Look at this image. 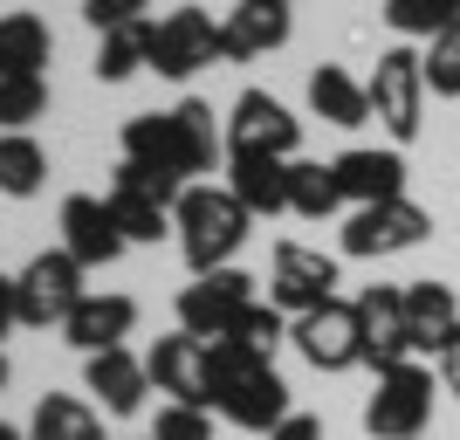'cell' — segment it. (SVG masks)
Here are the masks:
<instances>
[{
    "instance_id": "19",
    "label": "cell",
    "mask_w": 460,
    "mask_h": 440,
    "mask_svg": "<svg viewBox=\"0 0 460 440\" xmlns=\"http://www.w3.org/2000/svg\"><path fill=\"white\" fill-rule=\"evenodd\" d=\"M83 385L96 392V406L103 413H137L145 406V392H152V372H145V358H131V351H96V358H83Z\"/></svg>"
},
{
    "instance_id": "15",
    "label": "cell",
    "mask_w": 460,
    "mask_h": 440,
    "mask_svg": "<svg viewBox=\"0 0 460 440\" xmlns=\"http://www.w3.org/2000/svg\"><path fill=\"white\" fill-rule=\"evenodd\" d=\"M62 248L76 255L83 268H111L131 241H124V228H117L111 200H96V193H69V200H62Z\"/></svg>"
},
{
    "instance_id": "31",
    "label": "cell",
    "mask_w": 460,
    "mask_h": 440,
    "mask_svg": "<svg viewBox=\"0 0 460 440\" xmlns=\"http://www.w3.org/2000/svg\"><path fill=\"white\" fill-rule=\"evenodd\" d=\"M420 62H426V90H433V96H460V21L426 41Z\"/></svg>"
},
{
    "instance_id": "32",
    "label": "cell",
    "mask_w": 460,
    "mask_h": 440,
    "mask_svg": "<svg viewBox=\"0 0 460 440\" xmlns=\"http://www.w3.org/2000/svg\"><path fill=\"white\" fill-rule=\"evenodd\" d=\"M152 440H213L207 406H158V427H152Z\"/></svg>"
},
{
    "instance_id": "9",
    "label": "cell",
    "mask_w": 460,
    "mask_h": 440,
    "mask_svg": "<svg viewBox=\"0 0 460 440\" xmlns=\"http://www.w3.org/2000/svg\"><path fill=\"white\" fill-rule=\"evenodd\" d=\"M261 303L254 296V275H241V268H213V275H199V283L179 289V330H192L199 345H213V337H234V324H241V310Z\"/></svg>"
},
{
    "instance_id": "13",
    "label": "cell",
    "mask_w": 460,
    "mask_h": 440,
    "mask_svg": "<svg viewBox=\"0 0 460 440\" xmlns=\"http://www.w3.org/2000/svg\"><path fill=\"white\" fill-rule=\"evenodd\" d=\"M337 296V255L323 248H303V241H275V262H269V303L282 317H303V310L330 303Z\"/></svg>"
},
{
    "instance_id": "2",
    "label": "cell",
    "mask_w": 460,
    "mask_h": 440,
    "mask_svg": "<svg viewBox=\"0 0 460 440\" xmlns=\"http://www.w3.org/2000/svg\"><path fill=\"white\" fill-rule=\"evenodd\" d=\"M207 392H213V413L234 420L241 434H269V427H282L296 413L275 358L248 351L241 337H213L207 345Z\"/></svg>"
},
{
    "instance_id": "5",
    "label": "cell",
    "mask_w": 460,
    "mask_h": 440,
    "mask_svg": "<svg viewBox=\"0 0 460 440\" xmlns=\"http://www.w3.org/2000/svg\"><path fill=\"white\" fill-rule=\"evenodd\" d=\"M433 379L440 372H426L412 358L378 372V392L365 400V434L371 440H420L426 420H433Z\"/></svg>"
},
{
    "instance_id": "23",
    "label": "cell",
    "mask_w": 460,
    "mask_h": 440,
    "mask_svg": "<svg viewBox=\"0 0 460 440\" xmlns=\"http://www.w3.org/2000/svg\"><path fill=\"white\" fill-rule=\"evenodd\" d=\"M227 193L248 213H288V158H227Z\"/></svg>"
},
{
    "instance_id": "20",
    "label": "cell",
    "mask_w": 460,
    "mask_h": 440,
    "mask_svg": "<svg viewBox=\"0 0 460 440\" xmlns=\"http://www.w3.org/2000/svg\"><path fill=\"white\" fill-rule=\"evenodd\" d=\"M131 324H137V303L131 296H83L76 310H69V324H62V337L83 351V358H96V351H117L124 337H131Z\"/></svg>"
},
{
    "instance_id": "33",
    "label": "cell",
    "mask_w": 460,
    "mask_h": 440,
    "mask_svg": "<svg viewBox=\"0 0 460 440\" xmlns=\"http://www.w3.org/2000/svg\"><path fill=\"white\" fill-rule=\"evenodd\" d=\"M145 7H152V0H83V21H90L96 35H111L124 21H145Z\"/></svg>"
},
{
    "instance_id": "41",
    "label": "cell",
    "mask_w": 460,
    "mask_h": 440,
    "mask_svg": "<svg viewBox=\"0 0 460 440\" xmlns=\"http://www.w3.org/2000/svg\"><path fill=\"white\" fill-rule=\"evenodd\" d=\"M145 440H152V434H145Z\"/></svg>"
},
{
    "instance_id": "35",
    "label": "cell",
    "mask_w": 460,
    "mask_h": 440,
    "mask_svg": "<svg viewBox=\"0 0 460 440\" xmlns=\"http://www.w3.org/2000/svg\"><path fill=\"white\" fill-rule=\"evenodd\" d=\"M433 372H440V392H454V400H460V330L447 337V351L433 358Z\"/></svg>"
},
{
    "instance_id": "17",
    "label": "cell",
    "mask_w": 460,
    "mask_h": 440,
    "mask_svg": "<svg viewBox=\"0 0 460 440\" xmlns=\"http://www.w3.org/2000/svg\"><path fill=\"white\" fill-rule=\"evenodd\" d=\"M145 372H152L158 392H172V406H213V392H207V345H199L192 330L158 337V345L145 351Z\"/></svg>"
},
{
    "instance_id": "7",
    "label": "cell",
    "mask_w": 460,
    "mask_h": 440,
    "mask_svg": "<svg viewBox=\"0 0 460 440\" xmlns=\"http://www.w3.org/2000/svg\"><path fill=\"white\" fill-rule=\"evenodd\" d=\"M179 193L172 179H158L145 173V166H131V158H117V173H111V213H117V228H124V241H158V234H172V207H179Z\"/></svg>"
},
{
    "instance_id": "6",
    "label": "cell",
    "mask_w": 460,
    "mask_h": 440,
    "mask_svg": "<svg viewBox=\"0 0 460 440\" xmlns=\"http://www.w3.org/2000/svg\"><path fill=\"white\" fill-rule=\"evenodd\" d=\"M83 262L69 248H41L35 262L14 275V303H21V324L28 330H49V324H69V310L83 303Z\"/></svg>"
},
{
    "instance_id": "10",
    "label": "cell",
    "mask_w": 460,
    "mask_h": 440,
    "mask_svg": "<svg viewBox=\"0 0 460 440\" xmlns=\"http://www.w3.org/2000/svg\"><path fill=\"white\" fill-rule=\"evenodd\" d=\"M288 345L303 351L316 372H350V364H365V337H358V303L330 296V303L303 310V317H288Z\"/></svg>"
},
{
    "instance_id": "25",
    "label": "cell",
    "mask_w": 460,
    "mask_h": 440,
    "mask_svg": "<svg viewBox=\"0 0 460 440\" xmlns=\"http://www.w3.org/2000/svg\"><path fill=\"white\" fill-rule=\"evenodd\" d=\"M56 35L41 14H0V76H41Z\"/></svg>"
},
{
    "instance_id": "8",
    "label": "cell",
    "mask_w": 460,
    "mask_h": 440,
    "mask_svg": "<svg viewBox=\"0 0 460 440\" xmlns=\"http://www.w3.org/2000/svg\"><path fill=\"white\" fill-rule=\"evenodd\" d=\"M303 145V117H288L269 90H241L227 111V158H296Z\"/></svg>"
},
{
    "instance_id": "3",
    "label": "cell",
    "mask_w": 460,
    "mask_h": 440,
    "mask_svg": "<svg viewBox=\"0 0 460 440\" xmlns=\"http://www.w3.org/2000/svg\"><path fill=\"white\" fill-rule=\"evenodd\" d=\"M248 220H254V213L241 207L227 186H213V179L186 186V193H179V207H172V228H179V255H186V268H192V275L234 268V255H241V241H248Z\"/></svg>"
},
{
    "instance_id": "38",
    "label": "cell",
    "mask_w": 460,
    "mask_h": 440,
    "mask_svg": "<svg viewBox=\"0 0 460 440\" xmlns=\"http://www.w3.org/2000/svg\"><path fill=\"white\" fill-rule=\"evenodd\" d=\"M0 385H7V358H0Z\"/></svg>"
},
{
    "instance_id": "4",
    "label": "cell",
    "mask_w": 460,
    "mask_h": 440,
    "mask_svg": "<svg viewBox=\"0 0 460 440\" xmlns=\"http://www.w3.org/2000/svg\"><path fill=\"white\" fill-rule=\"evenodd\" d=\"M365 96H371V117H378L385 131H392V145H412L420 138V124H426V62H420V49H385L378 56V69H371V83H365Z\"/></svg>"
},
{
    "instance_id": "29",
    "label": "cell",
    "mask_w": 460,
    "mask_h": 440,
    "mask_svg": "<svg viewBox=\"0 0 460 440\" xmlns=\"http://www.w3.org/2000/svg\"><path fill=\"white\" fill-rule=\"evenodd\" d=\"M385 21H392V35H405V41H433L440 28L460 21V0H385Z\"/></svg>"
},
{
    "instance_id": "37",
    "label": "cell",
    "mask_w": 460,
    "mask_h": 440,
    "mask_svg": "<svg viewBox=\"0 0 460 440\" xmlns=\"http://www.w3.org/2000/svg\"><path fill=\"white\" fill-rule=\"evenodd\" d=\"M0 440H21V434H14V427H7V420H0Z\"/></svg>"
},
{
    "instance_id": "40",
    "label": "cell",
    "mask_w": 460,
    "mask_h": 440,
    "mask_svg": "<svg viewBox=\"0 0 460 440\" xmlns=\"http://www.w3.org/2000/svg\"><path fill=\"white\" fill-rule=\"evenodd\" d=\"M420 440H433V434H420Z\"/></svg>"
},
{
    "instance_id": "24",
    "label": "cell",
    "mask_w": 460,
    "mask_h": 440,
    "mask_svg": "<svg viewBox=\"0 0 460 440\" xmlns=\"http://www.w3.org/2000/svg\"><path fill=\"white\" fill-rule=\"evenodd\" d=\"M28 440H103V413L90 400H76V392H41Z\"/></svg>"
},
{
    "instance_id": "1",
    "label": "cell",
    "mask_w": 460,
    "mask_h": 440,
    "mask_svg": "<svg viewBox=\"0 0 460 440\" xmlns=\"http://www.w3.org/2000/svg\"><path fill=\"white\" fill-rule=\"evenodd\" d=\"M124 158L158 179H172V186H199L207 173L227 166V124H213V103L186 96L172 111L131 117L124 124Z\"/></svg>"
},
{
    "instance_id": "30",
    "label": "cell",
    "mask_w": 460,
    "mask_h": 440,
    "mask_svg": "<svg viewBox=\"0 0 460 440\" xmlns=\"http://www.w3.org/2000/svg\"><path fill=\"white\" fill-rule=\"evenodd\" d=\"M49 111V83L41 76H0V131H28Z\"/></svg>"
},
{
    "instance_id": "12",
    "label": "cell",
    "mask_w": 460,
    "mask_h": 440,
    "mask_svg": "<svg viewBox=\"0 0 460 440\" xmlns=\"http://www.w3.org/2000/svg\"><path fill=\"white\" fill-rule=\"evenodd\" d=\"M207 62H220V21H213L207 7H172V14L152 21V69L158 76L186 83L192 69H207Z\"/></svg>"
},
{
    "instance_id": "16",
    "label": "cell",
    "mask_w": 460,
    "mask_h": 440,
    "mask_svg": "<svg viewBox=\"0 0 460 440\" xmlns=\"http://www.w3.org/2000/svg\"><path fill=\"white\" fill-rule=\"evenodd\" d=\"M337 173V193L350 207H385V200H405V158L399 152H378V145H350V152L330 158Z\"/></svg>"
},
{
    "instance_id": "18",
    "label": "cell",
    "mask_w": 460,
    "mask_h": 440,
    "mask_svg": "<svg viewBox=\"0 0 460 440\" xmlns=\"http://www.w3.org/2000/svg\"><path fill=\"white\" fill-rule=\"evenodd\" d=\"M288 7H269V0H234V14L220 21V62H254L288 41Z\"/></svg>"
},
{
    "instance_id": "11",
    "label": "cell",
    "mask_w": 460,
    "mask_h": 440,
    "mask_svg": "<svg viewBox=\"0 0 460 440\" xmlns=\"http://www.w3.org/2000/svg\"><path fill=\"white\" fill-rule=\"evenodd\" d=\"M433 234V213L412 200H385V207H350L344 220V255L350 262H378V255H405Z\"/></svg>"
},
{
    "instance_id": "28",
    "label": "cell",
    "mask_w": 460,
    "mask_h": 440,
    "mask_svg": "<svg viewBox=\"0 0 460 440\" xmlns=\"http://www.w3.org/2000/svg\"><path fill=\"white\" fill-rule=\"evenodd\" d=\"M337 207H344V193H337V173H330L323 158H288V213L330 220Z\"/></svg>"
},
{
    "instance_id": "27",
    "label": "cell",
    "mask_w": 460,
    "mask_h": 440,
    "mask_svg": "<svg viewBox=\"0 0 460 440\" xmlns=\"http://www.w3.org/2000/svg\"><path fill=\"white\" fill-rule=\"evenodd\" d=\"M49 186V152L28 131H0V193L7 200H35Z\"/></svg>"
},
{
    "instance_id": "34",
    "label": "cell",
    "mask_w": 460,
    "mask_h": 440,
    "mask_svg": "<svg viewBox=\"0 0 460 440\" xmlns=\"http://www.w3.org/2000/svg\"><path fill=\"white\" fill-rule=\"evenodd\" d=\"M261 440H323V420H316V413H288V420L269 427Z\"/></svg>"
},
{
    "instance_id": "39",
    "label": "cell",
    "mask_w": 460,
    "mask_h": 440,
    "mask_svg": "<svg viewBox=\"0 0 460 440\" xmlns=\"http://www.w3.org/2000/svg\"><path fill=\"white\" fill-rule=\"evenodd\" d=\"M269 7H296V0H269Z\"/></svg>"
},
{
    "instance_id": "36",
    "label": "cell",
    "mask_w": 460,
    "mask_h": 440,
    "mask_svg": "<svg viewBox=\"0 0 460 440\" xmlns=\"http://www.w3.org/2000/svg\"><path fill=\"white\" fill-rule=\"evenodd\" d=\"M21 324V303H14V275H0V337Z\"/></svg>"
},
{
    "instance_id": "21",
    "label": "cell",
    "mask_w": 460,
    "mask_h": 440,
    "mask_svg": "<svg viewBox=\"0 0 460 440\" xmlns=\"http://www.w3.org/2000/svg\"><path fill=\"white\" fill-rule=\"evenodd\" d=\"M405 324H412V351H433V358H440L447 337L460 330V296L447 283H412L405 289Z\"/></svg>"
},
{
    "instance_id": "22",
    "label": "cell",
    "mask_w": 460,
    "mask_h": 440,
    "mask_svg": "<svg viewBox=\"0 0 460 440\" xmlns=\"http://www.w3.org/2000/svg\"><path fill=\"white\" fill-rule=\"evenodd\" d=\"M309 111L323 117V124H337V131H358V124H371V96L350 69L323 62V69L309 76Z\"/></svg>"
},
{
    "instance_id": "14",
    "label": "cell",
    "mask_w": 460,
    "mask_h": 440,
    "mask_svg": "<svg viewBox=\"0 0 460 440\" xmlns=\"http://www.w3.org/2000/svg\"><path fill=\"white\" fill-rule=\"evenodd\" d=\"M358 337H365V364L371 372H392V364L412 358V324H405V289L371 283L358 296Z\"/></svg>"
},
{
    "instance_id": "26",
    "label": "cell",
    "mask_w": 460,
    "mask_h": 440,
    "mask_svg": "<svg viewBox=\"0 0 460 440\" xmlns=\"http://www.w3.org/2000/svg\"><path fill=\"white\" fill-rule=\"evenodd\" d=\"M96 83H124L137 69H152V21H124L111 35H96Z\"/></svg>"
}]
</instances>
